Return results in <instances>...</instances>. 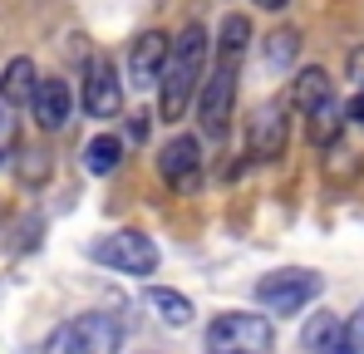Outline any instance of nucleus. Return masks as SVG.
Returning a JSON list of instances; mask_svg holds the SVG:
<instances>
[{"label": "nucleus", "mask_w": 364, "mask_h": 354, "mask_svg": "<svg viewBox=\"0 0 364 354\" xmlns=\"http://www.w3.org/2000/svg\"><path fill=\"white\" fill-rule=\"evenodd\" d=\"M276 325L261 310H222L207 325V354H271Z\"/></svg>", "instance_id": "7ed1b4c3"}, {"label": "nucleus", "mask_w": 364, "mask_h": 354, "mask_svg": "<svg viewBox=\"0 0 364 354\" xmlns=\"http://www.w3.org/2000/svg\"><path fill=\"white\" fill-rule=\"evenodd\" d=\"M296 55H301V30L296 25H281V30L266 35V64L271 69H291Z\"/></svg>", "instance_id": "6ab92c4d"}, {"label": "nucleus", "mask_w": 364, "mask_h": 354, "mask_svg": "<svg viewBox=\"0 0 364 354\" xmlns=\"http://www.w3.org/2000/svg\"><path fill=\"white\" fill-rule=\"evenodd\" d=\"M158 177H163L168 187H178V192H192V187L202 182V138H197V133L168 138L163 153H158Z\"/></svg>", "instance_id": "9d476101"}, {"label": "nucleus", "mask_w": 364, "mask_h": 354, "mask_svg": "<svg viewBox=\"0 0 364 354\" xmlns=\"http://www.w3.org/2000/svg\"><path fill=\"white\" fill-rule=\"evenodd\" d=\"M168 55H173V35H168V30H138L133 45H128V84H133V89L163 84Z\"/></svg>", "instance_id": "1a4fd4ad"}, {"label": "nucleus", "mask_w": 364, "mask_h": 354, "mask_svg": "<svg viewBox=\"0 0 364 354\" xmlns=\"http://www.w3.org/2000/svg\"><path fill=\"white\" fill-rule=\"evenodd\" d=\"M207 74H212V30L202 20H187L178 35H173V55H168L163 84H158V118L163 123H178L197 104Z\"/></svg>", "instance_id": "f257e3e1"}, {"label": "nucleus", "mask_w": 364, "mask_h": 354, "mask_svg": "<svg viewBox=\"0 0 364 354\" xmlns=\"http://www.w3.org/2000/svg\"><path fill=\"white\" fill-rule=\"evenodd\" d=\"M123 153H128V143H123L119 133H94L89 143H84V173H94V177H109V173H119V163H123Z\"/></svg>", "instance_id": "2eb2a0df"}, {"label": "nucleus", "mask_w": 364, "mask_h": 354, "mask_svg": "<svg viewBox=\"0 0 364 354\" xmlns=\"http://www.w3.org/2000/svg\"><path fill=\"white\" fill-rule=\"evenodd\" d=\"M251 5H256V10H271V15H276V10H286L291 0H251Z\"/></svg>", "instance_id": "b1692460"}, {"label": "nucleus", "mask_w": 364, "mask_h": 354, "mask_svg": "<svg viewBox=\"0 0 364 354\" xmlns=\"http://www.w3.org/2000/svg\"><path fill=\"white\" fill-rule=\"evenodd\" d=\"M79 104L89 118H114L123 109V79L109 55H94L84 64V84H79Z\"/></svg>", "instance_id": "6e6552de"}, {"label": "nucleus", "mask_w": 364, "mask_h": 354, "mask_svg": "<svg viewBox=\"0 0 364 354\" xmlns=\"http://www.w3.org/2000/svg\"><path fill=\"white\" fill-rule=\"evenodd\" d=\"M192 109H197V123H202V138L222 143L232 133V109H237V64H217Z\"/></svg>", "instance_id": "39448f33"}, {"label": "nucleus", "mask_w": 364, "mask_h": 354, "mask_svg": "<svg viewBox=\"0 0 364 354\" xmlns=\"http://www.w3.org/2000/svg\"><path fill=\"white\" fill-rule=\"evenodd\" d=\"M35 89H40V69H35L30 55H15L0 69V99H5V104L25 109V104H35Z\"/></svg>", "instance_id": "ddd939ff"}, {"label": "nucleus", "mask_w": 364, "mask_h": 354, "mask_svg": "<svg viewBox=\"0 0 364 354\" xmlns=\"http://www.w3.org/2000/svg\"><path fill=\"white\" fill-rule=\"evenodd\" d=\"M345 74H350L355 89H364V45H355V50L345 55Z\"/></svg>", "instance_id": "412c9836"}, {"label": "nucleus", "mask_w": 364, "mask_h": 354, "mask_svg": "<svg viewBox=\"0 0 364 354\" xmlns=\"http://www.w3.org/2000/svg\"><path fill=\"white\" fill-rule=\"evenodd\" d=\"M128 340V325L109 310H89V315H74L64 320L60 330H50L45 350L40 354H119Z\"/></svg>", "instance_id": "f03ea898"}, {"label": "nucleus", "mask_w": 364, "mask_h": 354, "mask_svg": "<svg viewBox=\"0 0 364 354\" xmlns=\"http://www.w3.org/2000/svg\"><path fill=\"white\" fill-rule=\"evenodd\" d=\"M143 300H148V310H158V320H168L173 330H182V325H192V300L182 291H173V286H148L143 291Z\"/></svg>", "instance_id": "dca6fc26"}, {"label": "nucleus", "mask_w": 364, "mask_h": 354, "mask_svg": "<svg viewBox=\"0 0 364 354\" xmlns=\"http://www.w3.org/2000/svg\"><path fill=\"white\" fill-rule=\"evenodd\" d=\"M345 114H350V123H360V128H364V89H355V99L345 104Z\"/></svg>", "instance_id": "4be33fe9"}, {"label": "nucleus", "mask_w": 364, "mask_h": 354, "mask_svg": "<svg viewBox=\"0 0 364 354\" xmlns=\"http://www.w3.org/2000/svg\"><path fill=\"white\" fill-rule=\"evenodd\" d=\"M330 99H335V94H330V74H325L320 64H305L301 74L291 79V109H296V114L310 118L315 109H325Z\"/></svg>", "instance_id": "4468645a"}, {"label": "nucleus", "mask_w": 364, "mask_h": 354, "mask_svg": "<svg viewBox=\"0 0 364 354\" xmlns=\"http://www.w3.org/2000/svg\"><path fill=\"white\" fill-rule=\"evenodd\" d=\"M345 123H350V114H345V104H325V109H315L310 114V123H305V133H310V143L315 148H335L340 143V133H345Z\"/></svg>", "instance_id": "a211bd4d"}, {"label": "nucleus", "mask_w": 364, "mask_h": 354, "mask_svg": "<svg viewBox=\"0 0 364 354\" xmlns=\"http://www.w3.org/2000/svg\"><path fill=\"white\" fill-rule=\"evenodd\" d=\"M89 261H99L109 271H123V276H153L158 271V246L143 232H109L89 246Z\"/></svg>", "instance_id": "0eeeda50"}, {"label": "nucleus", "mask_w": 364, "mask_h": 354, "mask_svg": "<svg viewBox=\"0 0 364 354\" xmlns=\"http://www.w3.org/2000/svg\"><path fill=\"white\" fill-rule=\"evenodd\" d=\"M291 143V99H266L246 123V158L251 163H281Z\"/></svg>", "instance_id": "423d86ee"}, {"label": "nucleus", "mask_w": 364, "mask_h": 354, "mask_svg": "<svg viewBox=\"0 0 364 354\" xmlns=\"http://www.w3.org/2000/svg\"><path fill=\"white\" fill-rule=\"evenodd\" d=\"M246 45H251V20H246V15H227L222 30H217L212 55H217V64H237V59L246 55Z\"/></svg>", "instance_id": "f3484780"}, {"label": "nucleus", "mask_w": 364, "mask_h": 354, "mask_svg": "<svg viewBox=\"0 0 364 354\" xmlns=\"http://www.w3.org/2000/svg\"><path fill=\"white\" fill-rule=\"evenodd\" d=\"M128 133H133V138H148V114H133V123H128Z\"/></svg>", "instance_id": "5701e85b"}, {"label": "nucleus", "mask_w": 364, "mask_h": 354, "mask_svg": "<svg viewBox=\"0 0 364 354\" xmlns=\"http://www.w3.org/2000/svg\"><path fill=\"white\" fill-rule=\"evenodd\" d=\"M301 345L310 354H355V350H350V340H345V320H340L335 310H320V315L305 320Z\"/></svg>", "instance_id": "f8f14e48"}, {"label": "nucleus", "mask_w": 364, "mask_h": 354, "mask_svg": "<svg viewBox=\"0 0 364 354\" xmlns=\"http://www.w3.org/2000/svg\"><path fill=\"white\" fill-rule=\"evenodd\" d=\"M320 291H325V276H315L310 266H281V271L256 281V305L271 310V315H296Z\"/></svg>", "instance_id": "20e7f679"}, {"label": "nucleus", "mask_w": 364, "mask_h": 354, "mask_svg": "<svg viewBox=\"0 0 364 354\" xmlns=\"http://www.w3.org/2000/svg\"><path fill=\"white\" fill-rule=\"evenodd\" d=\"M30 114H35V123H40L45 133H60L64 123H69V114H74V89H69L64 79H40Z\"/></svg>", "instance_id": "9b49d317"}, {"label": "nucleus", "mask_w": 364, "mask_h": 354, "mask_svg": "<svg viewBox=\"0 0 364 354\" xmlns=\"http://www.w3.org/2000/svg\"><path fill=\"white\" fill-rule=\"evenodd\" d=\"M345 340H350V350H355V354H364V305L345 320Z\"/></svg>", "instance_id": "aec40b11"}]
</instances>
